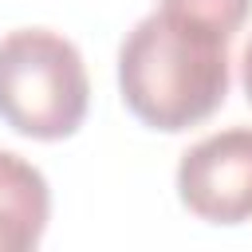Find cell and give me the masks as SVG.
I'll return each instance as SVG.
<instances>
[{
	"instance_id": "obj_4",
	"label": "cell",
	"mask_w": 252,
	"mask_h": 252,
	"mask_svg": "<svg viewBox=\"0 0 252 252\" xmlns=\"http://www.w3.org/2000/svg\"><path fill=\"white\" fill-rule=\"evenodd\" d=\"M51 217L47 177L20 154L0 150V252H32Z\"/></svg>"
},
{
	"instance_id": "obj_3",
	"label": "cell",
	"mask_w": 252,
	"mask_h": 252,
	"mask_svg": "<svg viewBox=\"0 0 252 252\" xmlns=\"http://www.w3.org/2000/svg\"><path fill=\"white\" fill-rule=\"evenodd\" d=\"M177 197L205 224L252 220V126L193 142L177 161Z\"/></svg>"
},
{
	"instance_id": "obj_6",
	"label": "cell",
	"mask_w": 252,
	"mask_h": 252,
	"mask_svg": "<svg viewBox=\"0 0 252 252\" xmlns=\"http://www.w3.org/2000/svg\"><path fill=\"white\" fill-rule=\"evenodd\" d=\"M240 79H244V94H248V102H252V39H248L244 59H240Z\"/></svg>"
},
{
	"instance_id": "obj_5",
	"label": "cell",
	"mask_w": 252,
	"mask_h": 252,
	"mask_svg": "<svg viewBox=\"0 0 252 252\" xmlns=\"http://www.w3.org/2000/svg\"><path fill=\"white\" fill-rule=\"evenodd\" d=\"M161 8H173L189 20H201L224 35H236V28L248 20L252 0H161Z\"/></svg>"
},
{
	"instance_id": "obj_2",
	"label": "cell",
	"mask_w": 252,
	"mask_h": 252,
	"mask_svg": "<svg viewBox=\"0 0 252 252\" xmlns=\"http://www.w3.org/2000/svg\"><path fill=\"white\" fill-rule=\"evenodd\" d=\"M91 106V79L79 47L51 28L0 35V118L35 142L71 138Z\"/></svg>"
},
{
	"instance_id": "obj_1",
	"label": "cell",
	"mask_w": 252,
	"mask_h": 252,
	"mask_svg": "<svg viewBox=\"0 0 252 252\" xmlns=\"http://www.w3.org/2000/svg\"><path fill=\"white\" fill-rule=\"evenodd\" d=\"M224 32L173 8L142 16L118 47V91L126 110L161 134L205 122L228 94Z\"/></svg>"
}]
</instances>
